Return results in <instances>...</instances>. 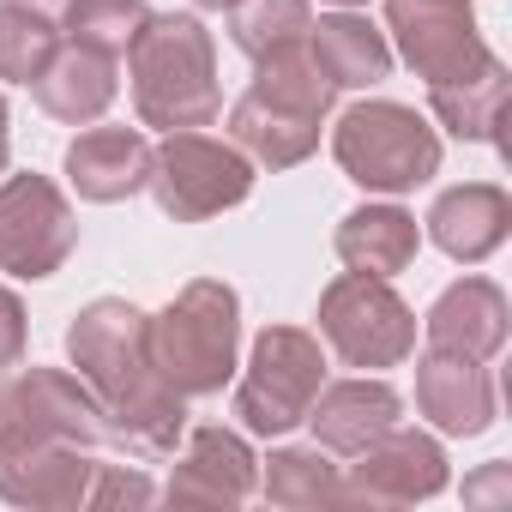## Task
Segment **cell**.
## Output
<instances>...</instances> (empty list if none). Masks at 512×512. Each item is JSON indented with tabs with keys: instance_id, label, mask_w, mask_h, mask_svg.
Segmentation results:
<instances>
[{
	"instance_id": "ffe728a7",
	"label": "cell",
	"mask_w": 512,
	"mask_h": 512,
	"mask_svg": "<svg viewBox=\"0 0 512 512\" xmlns=\"http://www.w3.org/2000/svg\"><path fill=\"white\" fill-rule=\"evenodd\" d=\"M229 31H235V49L266 61L278 49H296V37L308 31V0H235L229 7Z\"/></svg>"
},
{
	"instance_id": "5b68a950",
	"label": "cell",
	"mask_w": 512,
	"mask_h": 512,
	"mask_svg": "<svg viewBox=\"0 0 512 512\" xmlns=\"http://www.w3.org/2000/svg\"><path fill=\"white\" fill-rule=\"evenodd\" d=\"M338 163L350 169V181L362 187H416L434 175L440 163V139L398 103H368V109H350L344 127H338Z\"/></svg>"
},
{
	"instance_id": "7c38bea8",
	"label": "cell",
	"mask_w": 512,
	"mask_h": 512,
	"mask_svg": "<svg viewBox=\"0 0 512 512\" xmlns=\"http://www.w3.org/2000/svg\"><path fill=\"white\" fill-rule=\"evenodd\" d=\"M428 338H434L440 356H488L506 338V302H500V290L482 284V278L446 290L440 308L428 314Z\"/></svg>"
},
{
	"instance_id": "4fadbf2b",
	"label": "cell",
	"mask_w": 512,
	"mask_h": 512,
	"mask_svg": "<svg viewBox=\"0 0 512 512\" xmlns=\"http://www.w3.org/2000/svg\"><path fill=\"white\" fill-rule=\"evenodd\" d=\"M398 422V398L386 386H368V380H350V386H332L314 410V434L338 452H368L374 440H386Z\"/></svg>"
},
{
	"instance_id": "30bf717a",
	"label": "cell",
	"mask_w": 512,
	"mask_h": 512,
	"mask_svg": "<svg viewBox=\"0 0 512 512\" xmlns=\"http://www.w3.org/2000/svg\"><path fill=\"white\" fill-rule=\"evenodd\" d=\"M392 25L404 37L410 67L428 73V85H452L464 79V61H488L470 37V13L464 0H392Z\"/></svg>"
},
{
	"instance_id": "83f0119b",
	"label": "cell",
	"mask_w": 512,
	"mask_h": 512,
	"mask_svg": "<svg viewBox=\"0 0 512 512\" xmlns=\"http://www.w3.org/2000/svg\"><path fill=\"white\" fill-rule=\"evenodd\" d=\"M199 7H235V0H199Z\"/></svg>"
},
{
	"instance_id": "4316f807",
	"label": "cell",
	"mask_w": 512,
	"mask_h": 512,
	"mask_svg": "<svg viewBox=\"0 0 512 512\" xmlns=\"http://www.w3.org/2000/svg\"><path fill=\"white\" fill-rule=\"evenodd\" d=\"M0 169H7V109H0Z\"/></svg>"
},
{
	"instance_id": "e0dca14e",
	"label": "cell",
	"mask_w": 512,
	"mask_h": 512,
	"mask_svg": "<svg viewBox=\"0 0 512 512\" xmlns=\"http://www.w3.org/2000/svg\"><path fill=\"white\" fill-rule=\"evenodd\" d=\"M314 31V67L326 73V85H374L386 79V43L374 25L362 19H320Z\"/></svg>"
},
{
	"instance_id": "8992f818",
	"label": "cell",
	"mask_w": 512,
	"mask_h": 512,
	"mask_svg": "<svg viewBox=\"0 0 512 512\" xmlns=\"http://www.w3.org/2000/svg\"><path fill=\"white\" fill-rule=\"evenodd\" d=\"M320 332L332 338V350L350 368H386L416 344V320L410 308L368 272H350L326 290L320 302Z\"/></svg>"
},
{
	"instance_id": "9c48e42d",
	"label": "cell",
	"mask_w": 512,
	"mask_h": 512,
	"mask_svg": "<svg viewBox=\"0 0 512 512\" xmlns=\"http://www.w3.org/2000/svg\"><path fill=\"white\" fill-rule=\"evenodd\" d=\"M73 247V217L61 193L37 175L0 187V266L13 278H49Z\"/></svg>"
},
{
	"instance_id": "3957f363",
	"label": "cell",
	"mask_w": 512,
	"mask_h": 512,
	"mask_svg": "<svg viewBox=\"0 0 512 512\" xmlns=\"http://www.w3.org/2000/svg\"><path fill=\"white\" fill-rule=\"evenodd\" d=\"M332 103L326 73L302 49H278L260 61V79L235 109V139L260 163H296L320 139V115Z\"/></svg>"
},
{
	"instance_id": "603a6c76",
	"label": "cell",
	"mask_w": 512,
	"mask_h": 512,
	"mask_svg": "<svg viewBox=\"0 0 512 512\" xmlns=\"http://www.w3.org/2000/svg\"><path fill=\"white\" fill-rule=\"evenodd\" d=\"M55 61V31L37 13H0V79H37Z\"/></svg>"
},
{
	"instance_id": "cb8c5ba5",
	"label": "cell",
	"mask_w": 512,
	"mask_h": 512,
	"mask_svg": "<svg viewBox=\"0 0 512 512\" xmlns=\"http://www.w3.org/2000/svg\"><path fill=\"white\" fill-rule=\"evenodd\" d=\"M320 464H326V458L278 452V458H272V494H278V500H320V494H332V476H326Z\"/></svg>"
},
{
	"instance_id": "7402d4cb",
	"label": "cell",
	"mask_w": 512,
	"mask_h": 512,
	"mask_svg": "<svg viewBox=\"0 0 512 512\" xmlns=\"http://www.w3.org/2000/svg\"><path fill=\"white\" fill-rule=\"evenodd\" d=\"M253 458H247V446L235 440V434H223V428H205L199 440H193V458H187V470L175 476V482H193V476H211V500H241L247 494V482H253V470H247Z\"/></svg>"
},
{
	"instance_id": "6da1fadb",
	"label": "cell",
	"mask_w": 512,
	"mask_h": 512,
	"mask_svg": "<svg viewBox=\"0 0 512 512\" xmlns=\"http://www.w3.org/2000/svg\"><path fill=\"white\" fill-rule=\"evenodd\" d=\"M73 356L79 368L97 380L109 416L121 422V434L139 452H169L181 434V404L163 392V374L151 368L145 350V314L121 308V302H97L79 326H73Z\"/></svg>"
},
{
	"instance_id": "277c9868",
	"label": "cell",
	"mask_w": 512,
	"mask_h": 512,
	"mask_svg": "<svg viewBox=\"0 0 512 512\" xmlns=\"http://www.w3.org/2000/svg\"><path fill=\"white\" fill-rule=\"evenodd\" d=\"M151 368L175 392H217L235 368V296L223 284H193L157 326H145Z\"/></svg>"
},
{
	"instance_id": "ba28073f",
	"label": "cell",
	"mask_w": 512,
	"mask_h": 512,
	"mask_svg": "<svg viewBox=\"0 0 512 512\" xmlns=\"http://www.w3.org/2000/svg\"><path fill=\"white\" fill-rule=\"evenodd\" d=\"M320 392V350L302 332H266L260 350H253V368L241 380V416L260 434H284L314 410Z\"/></svg>"
},
{
	"instance_id": "f1b7e54d",
	"label": "cell",
	"mask_w": 512,
	"mask_h": 512,
	"mask_svg": "<svg viewBox=\"0 0 512 512\" xmlns=\"http://www.w3.org/2000/svg\"><path fill=\"white\" fill-rule=\"evenodd\" d=\"M338 7H356V0H338Z\"/></svg>"
},
{
	"instance_id": "7a4b0ae2",
	"label": "cell",
	"mask_w": 512,
	"mask_h": 512,
	"mask_svg": "<svg viewBox=\"0 0 512 512\" xmlns=\"http://www.w3.org/2000/svg\"><path fill=\"white\" fill-rule=\"evenodd\" d=\"M133 97L151 127L187 133L217 115V85H211V37L199 19H145L133 37Z\"/></svg>"
},
{
	"instance_id": "484cf974",
	"label": "cell",
	"mask_w": 512,
	"mask_h": 512,
	"mask_svg": "<svg viewBox=\"0 0 512 512\" xmlns=\"http://www.w3.org/2000/svg\"><path fill=\"white\" fill-rule=\"evenodd\" d=\"M19 7H25V13H37V19H43V13H67V0H19Z\"/></svg>"
},
{
	"instance_id": "2e32d148",
	"label": "cell",
	"mask_w": 512,
	"mask_h": 512,
	"mask_svg": "<svg viewBox=\"0 0 512 512\" xmlns=\"http://www.w3.org/2000/svg\"><path fill=\"white\" fill-rule=\"evenodd\" d=\"M338 253L350 272H368V278H392L410 253H416V223L404 211H356L344 217L338 229Z\"/></svg>"
},
{
	"instance_id": "44dd1931",
	"label": "cell",
	"mask_w": 512,
	"mask_h": 512,
	"mask_svg": "<svg viewBox=\"0 0 512 512\" xmlns=\"http://www.w3.org/2000/svg\"><path fill=\"white\" fill-rule=\"evenodd\" d=\"M362 488L398 494V500H404V494H428V488H440V452H434L428 440H416V434H392L386 452H368Z\"/></svg>"
},
{
	"instance_id": "d4e9b609",
	"label": "cell",
	"mask_w": 512,
	"mask_h": 512,
	"mask_svg": "<svg viewBox=\"0 0 512 512\" xmlns=\"http://www.w3.org/2000/svg\"><path fill=\"white\" fill-rule=\"evenodd\" d=\"M19 350H25V314H19V302L7 290H0V368L19 362Z\"/></svg>"
},
{
	"instance_id": "8fae6325",
	"label": "cell",
	"mask_w": 512,
	"mask_h": 512,
	"mask_svg": "<svg viewBox=\"0 0 512 512\" xmlns=\"http://www.w3.org/2000/svg\"><path fill=\"white\" fill-rule=\"evenodd\" d=\"M67 169L85 199H127L139 181H151V145L133 127H97L67 151Z\"/></svg>"
},
{
	"instance_id": "9a60e30c",
	"label": "cell",
	"mask_w": 512,
	"mask_h": 512,
	"mask_svg": "<svg viewBox=\"0 0 512 512\" xmlns=\"http://www.w3.org/2000/svg\"><path fill=\"white\" fill-rule=\"evenodd\" d=\"M434 241L452 253V260H482V253L500 247L506 235V199L494 187H458L434 205Z\"/></svg>"
},
{
	"instance_id": "d6986e66",
	"label": "cell",
	"mask_w": 512,
	"mask_h": 512,
	"mask_svg": "<svg viewBox=\"0 0 512 512\" xmlns=\"http://www.w3.org/2000/svg\"><path fill=\"white\" fill-rule=\"evenodd\" d=\"M145 19V0H67V37L91 55H127Z\"/></svg>"
},
{
	"instance_id": "52a82bcc",
	"label": "cell",
	"mask_w": 512,
	"mask_h": 512,
	"mask_svg": "<svg viewBox=\"0 0 512 512\" xmlns=\"http://www.w3.org/2000/svg\"><path fill=\"white\" fill-rule=\"evenodd\" d=\"M151 187H157V205L169 217L193 223V217H211V211L235 205L253 187V169L229 145L187 127V133H175L163 145V157H151Z\"/></svg>"
},
{
	"instance_id": "5bb4252c",
	"label": "cell",
	"mask_w": 512,
	"mask_h": 512,
	"mask_svg": "<svg viewBox=\"0 0 512 512\" xmlns=\"http://www.w3.org/2000/svg\"><path fill=\"white\" fill-rule=\"evenodd\" d=\"M115 97V73H109V55H91V49H73V55H55L43 73H37V103L61 121H91L103 115Z\"/></svg>"
},
{
	"instance_id": "ac0fdd59",
	"label": "cell",
	"mask_w": 512,
	"mask_h": 512,
	"mask_svg": "<svg viewBox=\"0 0 512 512\" xmlns=\"http://www.w3.org/2000/svg\"><path fill=\"white\" fill-rule=\"evenodd\" d=\"M422 410L452 434H476L488 422V380L470 368V356H434L422 368Z\"/></svg>"
}]
</instances>
